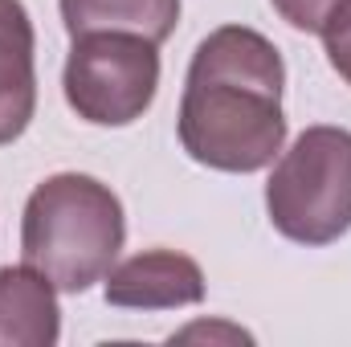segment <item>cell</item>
I'll return each instance as SVG.
<instances>
[{
	"label": "cell",
	"mask_w": 351,
	"mask_h": 347,
	"mask_svg": "<svg viewBox=\"0 0 351 347\" xmlns=\"http://www.w3.org/2000/svg\"><path fill=\"white\" fill-rule=\"evenodd\" d=\"M70 37L82 33H135L164 45L180 25V0H58Z\"/></svg>",
	"instance_id": "ba28073f"
},
{
	"label": "cell",
	"mask_w": 351,
	"mask_h": 347,
	"mask_svg": "<svg viewBox=\"0 0 351 347\" xmlns=\"http://www.w3.org/2000/svg\"><path fill=\"white\" fill-rule=\"evenodd\" d=\"M106 302L123 311H176L204 302V270L176 250H143L110 265Z\"/></svg>",
	"instance_id": "5b68a950"
},
{
	"label": "cell",
	"mask_w": 351,
	"mask_h": 347,
	"mask_svg": "<svg viewBox=\"0 0 351 347\" xmlns=\"http://www.w3.org/2000/svg\"><path fill=\"white\" fill-rule=\"evenodd\" d=\"M127 241L123 200L94 176L58 172L41 180L21 217V254L62 294H86L110 274Z\"/></svg>",
	"instance_id": "7a4b0ae2"
},
{
	"label": "cell",
	"mask_w": 351,
	"mask_h": 347,
	"mask_svg": "<svg viewBox=\"0 0 351 347\" xmlns=\"http://www.w3.org/2000/svg\"><path fill=\"white\" fill-rule=\"evenodd\" d=\"M269 225L294 246H331L351 229V131L306 127L265 184Z\"/></svg>",
	"instance_id": "3957f363"
},
{
	"label": "cell",
	"mask_w": 351,
	"mask_h": 347,
	"mask_svg": "<svg viewBox=\"0 0 351 347\" xmlns=\"http://www.w3.org/2000/svg\"><path fill=\"white\" fill-rule=\"evenodd\" d=\"M62 339L58 286L25 265L0 270V347H53Z\"/></svg>",
	"instance_id": "52a82bcc"
},
{
	"label": "cell",
	"mask_w": 351,
	"mask_h": 347,
	"mask_svg": "<svg viewBox=\"0 0 351 347\" xmlns=\"http://www.w3.org/2000/svg\"><path fill=\"white\" fill-rule=\"evenodd\" d=\"M286 62L250 25L213 29L188 66L180 94V147L213 172L250 176L269 168L286 143Z\"/></svg>",
	"instance_id": "6da1fadb"
},
{
	"label": "cell",
	"mask_w": 351,
	"mask_h": 347,
	"mask_svg": "<svg viewBox=\"0 0 351 347\" xmlns=\"http://www.w3.org/2000/svg\"><path fill=\"white\" fill-rule=\"evenodd\" d=\"M37 37L21 0H0V147L21 139L37 110Z\"/></svg>",
	"instance_id": "8992f818"
},
{
	"label": "cell",
	"mask_w": 351,
	"mask_h": 347,
	"mask_svg": "<svg viewBox=\"0 0 351 347\" xmlns=\"http://www.w3.org/2000/svg\"><path fill=\"white\" fill-rule=\"evenodd\" d=\"M274 12L298 33H327L351 12V0H269Z\"/></svg>",
	"instance_id": "9c48e42d"
},
{
	"label": "cell",
	"mask_w": 351,
	"mask_h": 347,
	"mask_svg": "<svg viewBox=\"0 0 351 347\" xmlns=\"http://www.w3.org/2000/svg\"><path fill=\"white\" fill-rule=\"evenodd\" d=\"M323 49H327L331 70H335V74L351 86V12L335 25V29H327V33H323Z\"/></svg>",
	"instance_id": "30bf717a"
},
{
	"label": "cell",
	"mask_w": 351,
	"mask_h": 347,
	"mask_svg": "<svg viewBox=\"0 0 351 347\" xmlns=\"http://www.w3.org/2000/svg\"><path fill=\"white\" fill-rule=\"evenodd\" d=\"M66 102L94 127H131L160 90V45L135 33H82L66 58Z\"/></svg>",
	"instance_id": "277c9868"
}]
</instances>
